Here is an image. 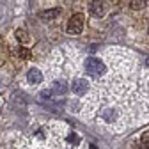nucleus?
<instances>
[{
    "mask_svg": "<svg viewBox=\"0 0 149 149\" xmlns=\"http://www.w3.org/2000/svg\"><path fill=\"white\" fill-rule=\"evenodd\" d=\"M14 36H16V39L20 41V43H27V41H29V34H27L23 29H18V30L14 32Z\"/></svg>",
    "mask_w": 149,
    "mask_h": 149,
    "instance_id": "12",
    "label": "nucleus"
},
{
    "mask_svg": "<svg viewBox=\"0 0 149 149\" xmlns=\"http://www.w3.org/2000/svg\"><path fill=\"white\" fill-rule=\"evenodd\" d=\"M53 89H45V91H41L39 92V101H50L52 98H53Z\"/></svg>",
    "mask_w": 149,
    "mask_h": 149,
    "instance_id": "11",
    "label": "nucleus"
},
{
    "mask_svg": "<svg viewBox=\"0 0 149 149\" xmlns=\"http://www.w3.org/2000/svg\"><path fill=\"white\" fill-rule=\"evenodd\" d=\"M105 69H107L105 62L101 59H98V57H89L85 61V71H87V74H91V77H94V78L101 77V74L105 73Z\"/></svg>",
    "mask_w": 149,
    "mask_h": 149,
    "instance_id": "1",
    "label": "nucleus"
},
{
    "mask_svg": "<svg viewBox=\"0 0 149 149\" xmlns=\"http://www.w3.org/2000/svg\"><path fill=\"white\" fill-rule=\"evenodd\" d=\"M89 11H91V14H92V16L101 18V16H105V14H107V4L103 2V0H92L91 6H89Z\"/></svg>",
    "mask_w": 149,
    "mask_h": 149,
    "instance_id": "3",
    "label": "nucleus"
},
{
    "mask_svg": "<svg viewBox=\"0 0 149 149\" xmlns=\"http://www.w3.org/2000/svg\"><path fill=\"white\" fill-rule=\"evenodd\" d=\"M59 9L57 7H53V9H46V11H43L41 14H39V18L41 20H45V22H52V20H55V18L59 16Z\"/></svg>",
    "mask_w": 149,
    "mask_h": 149,
    "instance_id": "7",
    "label": "nucleus"
},
{
    "mask_svg": "<svg viewBox=\"0 0 149 149\" xmlns=\"http://www.w3.org/2000/svg\"><path fill=\"white\" fill-rule=\"evenodd\" d=\"M137 149H149V132H146V133L140 137V140H139V144H137Z\"/></svg>",
    "mask_w": 149,
    "mask_h": 149,
    "instance_id": "10",
    "label": "nucleus"
},
{
    "mask_svg": "<svg viewBox=\"0 0 149 149\" xmlns=\"http://www.w3.org/2000/svg\"><path fill=\"white\" fill-rule=\"evenodd\" d=\"M52 89H53L55 94H66L68 89H69V85H68L66 80H55L53 85H52Z\"/></svg>",
    "mask_w": 149,
    "mask_h": 149,
    "instance_id": "6",
    "label": "nucleus"
},
{
    "mask_svg": "<svg viewBox=\"0 0 149 149\" xmlns=\"http://www.w3.org/2000/svg\"><path fill=\"white\" fill-rule=\"evenodd\" d=\"M27 80H29V84L36 85V84H39V82L43 80V74H41L39 69L32 68V69H29V73H27Z\"/></svg>",
    "mask_w": 149,
    "mask_h": 149,
    "instance_id": "5",
    "label": "nucleus"
},
{
    "mask_svg": "<svg viewBox=\"0 0 149 149\" xmlns=\"http://www.w3.org/2000/svg\"><path fill=\"white\" fill-rule=\"evenodd\" d=\"M71 91L74 92V94H78V96H84L85 92L89 91V82L84 80V78H77L71 84Z\"/></svg>",
    "mask_w": 149,
    "mask_h": 149,
    "instance_id": "4",
    "label": "nucleus"
},
{
    "mask_svg": "<svg viewBox=\"0 0 149 149\" xmlns=\"http://www.w3.org/2000/svg\"><path fill=\"white\" fill-rule=\"evenodd\" d=\"M149 0H130V7L135 9V11H140V9H146Z\"/></svg>",
    "mask_w": 149,
    "mask_h": 149,
    "instance_id": "9",
    "label": "nucleus"
},
{
    "mask_svg": "<svg viewBox=\"0 0 149 149\" xmlns=\"http://www.w3.org/2000/svg\"><path fill=\"white\" fill-rule=\"evenodd\" d=\"M101 117H103V121H107V123H114V121L117 119V112H116L114 108H105V110L101 112Z\"/></svg>",
    "mask_w": 149,
    "mask_h": 149,
    "instance_id": "8",
    "label": "nucleus"
},
{
    "mask_svg": "<svg viewBox=\"0 0 149 149\" xmlns=\"http://www.w3.org/2000/svg\"><path fill=\"white\" fill-rule=\"evenodd\" d=\"M18 55H20L22 59H29L30 57V52L27 48H18Z\"/></svg>",
    "mask_w": 149,
    "mask_h": 149,
    "instance_id": "13",
    "label": "nucleus"
},
{
    "mask_svg": "<svg viewBox=\"0 0 149 149\" xmlns=\"http://www.w3.org/2000/svg\"><path fill=\"white\" fill-rule=\"evenodd\" d=\"M84 23H85L84 14H73L69 18V22H68V29L66 30L69 34H80L84 30Z\"/></svg>",
    "mask_w": 149,
    "mask_h": 149,
    "instance_id": "2",
    "label": "nucleus"
},
{
    "mask_svg": "<svg viewBox=\"0 0 149 149\" xmlns=\"http://www.w3.org/2000/svg\"><path fill=\"white\" fill-rule=\"evenodd\" d=\"M146 64H147V66H149V57H147V59H146Z\"/></svg>",
    "mask_w": 149,
    "mask_h": 149,
    "instance_id": "14",
    "label": "nucleus"
}]
</instances>
